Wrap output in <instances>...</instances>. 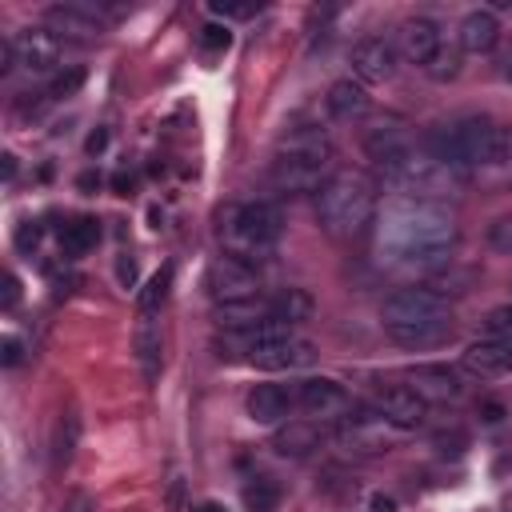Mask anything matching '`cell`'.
Instances as JSON below:
<instances>
[{
  "instance_id": "cell-46",
  "label": "cell",
  "mask_w": 512,
  "mask_h": 512,
  "mask_svg": "<svg viewBox=\"0 0 512 512\" xmlns=\"http://www.w3.org/2000/svg\"><path fill=\"white\" fill-rule=\"evenodd\" d=\"M92 184H100V176H92V172H84V176H80V188H92Z\"/></svg>"
},
{
  "instance_id": "cell-35",
  "label": "cell",
  "mask_w": 512,
  "mask_h": 512,
  "mask_svg": "<svg viewBox=\"0 0 512 512\" xmlns=\"http://www.w3.org/2000/svg\"><path fill=\"white\" fill-rule=\"evenodd\" d=\"M40 236H44V228H40L36 220H20L12 240H16V248H20V252H32V248L40 244Z\"/></svg>"
},
{
  "instance_id": "cell-2",
  "label": "cell",
  "mask_w": 512,
  "mask_h": 512,
  "mask_svg": "<svg viewBox=\"0 0 512 512\" xmlns=\"http://www.w3.org/2000/svg\"><path fill=\"white\" fill-rule=\"evenodd\" d=\"M380 320H384L388 340L400 348H432L452 336V304L444 300V292L424 288V284L396 288L384 300Z\"/></svg>"
},
{
  "instance_id": "cell-12",
  "label": "cell",
  "mask_w": 512,
  "mask_h": 512,
  "mask_svg": "<svg viewBox=\"0 0 512 512\" xmlns=\"http://www.w3.org/2000/svg\"><path fill=\"white\" fill-rule=\"evenodd\" d=\"M12 40H16V68L36 72V76H44V72L56 76L60 72V40L48 28H24Z\"/></svg>"
},
{
  "instance_id": "cell-28",
  "label": "cell",
  "mask_w": 512,
  "mask_h": 512,
  "mask_svg": "<svg viewBox=\"0 0 512 512\" xmlns=\"http://www.w3.org/2000/svg\"><path fill=\"white\" fill-rule=\"evenodd\" d=\"M168 284H172V268H160V272L140 288V300H136L140 316H156V308H160L164 296H168Z\"/></svg>"
},
{
  "instance_id": "cell-8",
  "label": "cell",
  "mask_w": 512,
  "mask_h": 512,
  "mask_svg": "<svg viewBox=\"0 0 512 512\" xmlns=\"http://www.w3.org/2000/svg\"><path fill=\"white\" fill-rule=\"evenodd\" d=\"M44 28L68 44H92L104 36V16L88 0H68V4H52L44 12Z\"/></svg>"
},
{
  "instance_id": "cell-36",
  "label": "cell",
  "mask_w": 512,
  "mask_h": 512,
  "mask_svg": "<svg viewBox=\"0 0 512 512\" xmlns=\"http://www.w3.org/2000/svg\"><path fill=\"white\" fill-rule=\"evenodd\" d=\"M432 444H436L440 452H452V456H460L468 440H464V432H460V428H452V432H436V436H432Z\"/></svg>"
},
{
  "instance_id": "cell-11",
  "label": "cell",
  "mask_w": 512,
  "mask_h": 512,
  "mask_svg": "<svg viewBox=\"0 0 512 512\" xmlns=\"http://www.w3.org/2000/svg\"><path fill=\"white\" fill-rule=\"evenodd\" d=\"M376 412L392 424V428H416L428 416V400L412 388V384H384L376 392Z\"/></svg>"
},
{
  "instance_id": "cell-37",
  "label": "cell",
  "mask_w": 512,
  "mask_h": 512,
  "mask_svg": "<svg viewBox=\"0 0 512 512\" xmlns=\"http://www.w3.org/2000/svg\"><path fill=\"white\" fill-rule=\"evenodd\" d=\"M20 304V280H16V272H4V292H0V308L4 312H12Z\"/></svg>"
},
{
  "instance_id": "cell-6",
  "label": "cell",
  "mask_w": 512,
  "mask_h": 512,
  "mask_svg": "<svg viewBox=\"0 0 512 512\" xmlns=\"http://www.w3.org/2000/svg\"><path fill=\"white\" fill-rule=\"evenodd\" d=\"M332 136L320 124H292L280 132L276 140V156L280 164H300V168H316V172H332Z\"/></svg>"
},
{
  "instance_id": "cell-29",
  "label": "cell",
  "mask_w": 512,
  "mask_h": 512,
  "mask_svg": "<svg viewBox=\"0 0 512 512\" xmlns=\"http://www.w3.org/2000/svg\"><path fill=\"white\" fill-rule=\"evenodd\" d=\"M76 436H80V420L68 412L64 420H60V428H56V464H68L72 460V448H76Z\"/></svg>"
},
{
  "instance_id": "cell-39",
  "label": "cell",
  "mask_w": 512,
  "mask_h": 512,
  "mask_svg": "<svg viewBox=\"0 0 512 512\" xmlns=\"http://www.w3.org/2000/svg\"><path fill=\"white\" fill-rule=\"evenodd\" d=\"M116 280H120L124 288L136 284V260H132V256H120V260H116Z\"/></svg>"
},
{
  "instance_id": "cell-23",
  "label": "cell",
  "mask_w": 512,
  "mask_h": 512,
  "mask_svg": "<svg viewBox=\"0 0 512 512\" xmlns=\"http://www.w3.org/2000/svg\"><path fill=\"white\" fill-rule=\"evenodd\" d=\"M96 240H100V224L92 216H76V220L60 224V252L64 256H84L96 248Z\"/></svg>"
},
{
  "instance_id": "cell-9",
  "label": "cell",
  "mask_w": 512,
  "mask_h": 512,
  "mask_svg": "<svg viewBox=\"0 0 512 512\" xmlns=\"http://www.w3.org/2000/svg\"><path fill=\"white\" fill-rule=\"evenodd\" d=\"M396 60H400V52H396L392 40H384V36H364V40L352 48V56H348L352 80H360L364 88H368V84H388V80L396 76Z\"/></svg>"
},
{
  "instance_id": "cell-13",
  "label": "cell",
  "mask_w": 512,
  "mask_h": 512,
  "mask_svg": "<svg viewBox=\"0 0 512 512\" xmlns=\"http://www.w3.org/2000/svg\"><path fill=\"white\" fill-rule=\"evenodd\" d=\"M296 404L308 412V416H316V420H336V416H344L348 412V392H344V384H336V380H328V376H308V380H300V388H296Z\"/></svg>"
},
{
  "instance_id": "cell-27",
  "label": "cell",
  "mask_w": 512,
  "mask_h": 512,
  "mask_svg": "<svg viewBox=\"0 0 512 512\" xmlns=\"http://www.w3.org/2000/svg\"><path fill=\"white\" fill-rule=\"evenodd\" d=\"M456 72H460V44H440V52L424 64V76L436 80V84L456 80Z\"/></svg>"
},
{
  "instance_id": "cell-22",
  "label": "cell",
  "mask_w": 512,
  "mask_h": 512,
  "mask_svg": "<svg viewBox=\"0 0 512 512\" xmlns=\"http://www.w3.org/2000/svg\"><path fill=\"white\" fill-rule=\"evenodd\" d=\"M272 448H276L280 456H308L312 448H320V432H316V424H308V420H288V424L276 428Z\"/></svg>"
},
{
  "instance_id": "cell-41",
  "label": "cell",
  "mask_w": 512,
  "mask_h": 512,
  "mask_svg": "<svg viewBox=\"0 0 512 512\" xmlns=\"http://www.w3.org/2000/svg\"><path fill=\"white\" fill-rule=\"evenodd\" d=\"M480 412H484V420H488V424H500V420H504V408H500L496 400H488V404H480Z\"/></svg>"
},
{
  "instance_id": "cell-14",
  "label": "cell",
  "mask_w": 512,
  "mask_h": 512,
  "mask_svg": "<svg viewBox=\"0 0 512 512\" xmlns=\"http://www.w3.org/2000/svg\"><path fill=\"white\" fill-rule=\"evenodd\" d=\"M312 360H316V348L304 336H288V340L264 344V348H256L248 356V364L264 368V372H296V368H308Z\"/></svg>"
},
{
  "instance_id": "cell-47",
  "label": "cell",
  "mask_w": 512,
  "mask_h": 512,
  "mask_svg": "<svg viewBox=\"0 0 512 512\" xmlns=\"http://www.w3.org/2000/svg\"><path fill=\"white\" fill-rule=\"evenodd\" d=\"M200 512H228V508H220V504H200Z\"/></svg>"
},
{
  "instance_id": "cell-24",
  "label": "cell",
  "mask_w": 512,
  "mask_h": 512,
  "mask_svg": "<svg viewBox=\"0 0 512 512\" xmlns=\"http://www.w3.org/2000/svg\"><path fill=\"white\" fill-rule=\"evenodd\" d=\"M136 356H140L144 376L156 380V372H160V324H156V316H140V324H136Z\"/></svg>"
},
{
  "instance_id": "cell-17",
  "label": "cell",
  "mask_w": 512,
  "mask_h": 512,
  "mask_svg": "<svg viewBox=\"0 0 512 512\" xmlns=\"http://www.w3.org/2000/svg\"><path fill=\"white\" fill-rule=\"evenodd\" d=\"M324 108H328L332 120H340V124H356V120H364V116L372 112V96H368V88H364L360 80L340 76V80L328 88Z\"/></svg>"
},
{
  "instance_id": "cell-20",
  "label": "cell",
  "mask_w": 512,
  "mask_h": 512,
  "mask_svg": "<svg viewBox=\"0 0 512 512\" xmlns=\"http://www.w3.org/2000/svg\"><path fill=\"white\" fill-rule=\"evenodd\" d=\"M212 316H216V324L224 332H244V328H256V324L272 320V296H248V300L216 304Z\"/></svg>"
},
{
  "instance_id": "cell-19",
  "label": "cell",
  "mask_w": 512,
  "mask_h": 512,
  "mask_svg": "<svg viewBox=\"0 0 512 512\" xmlns=\"http://www.w3.org/2000/svg\"><path fill=\"white\" fill-rule=\"evenodd\" d=\"M408 384L428 400V404H444L460 396V376L448 364H416L408 372Z\"/></svg>"
},
{
  "instance_id": "cell-33",
  "label": "cell",
  "mask_w": 512,
  "mask_h": 512,
  "mask_svg": "<svg viewBox=\"0 0 512 512\" xmlns=\"http://www.w3.org/2000/svg\"><path fill=\"white\" fill-rule=\"evenodd\" d=\"M488 244L496 252H512V216H496L488 224Z\"/></svg>"
},
{
  "instance_id": "cell-32",
  "label": "cell",
  "mask_w": 512,
  "mask_h": 512,
  "mask_svg": "<svg viewBox=\"0 0 512 512\" xmlns=\"http://www.w3.org/2000/svg\"><path fill=\"white\" fill-rule=\"evenodd\" d=\"M484 336H492V340H512V304L488 312V320H484Z\"/></svg>"
},
{
  "instance_id": "cell-1",
  "label": "cell",
  "mask_w": 512,
  "mask_h": 512,
  "mask_svg": "<svg viewBox=\"0 0 512 512\" xmlns=\"http://www.w3.org/2000/svg\"><path fill=\"white\" fill-rule=\"evenodd\" d=\"M456 216L440 200L392 196L372 224V252L392 272H432L456 248Z\"/></svg>"
},
{
  "instance_id": "cell-10",
  "label": "cell",
  "mask_w": 512,
  "mask_h": 512,
  "mask_svg": "<svg viewBox=\"0 0 512 512\" xmlns=\"http://www.w3.org/2000/svg\"><path fill=\"white\" fill-rule=\"evenodd\" d=\"M412 148H416V140H412V132H408V124H404L400 116H380V120H372V124L364 128V156H368L376 168H384V164L408 156Z\"/></svg>"
},
{
  "instance_id": "cell-21",
  "label": "cell",
  "mask_w": 512,
  "mask_h": 512,
  "mask_svg": "<svg viewBox=\"0 0 512 512\" xmlns=\"http://www.w3.org/2000/svg\"><path fill=\"white\" fill-rule=\"evenodd\" d=\"M496 40H500V20H496L492 8H472V12L460 20L456 44H460L464 52H476V56H480V52H492Z\"/></svg>"
},
{
  "instance_id": "cell-48",
  "label": "cell",
  "mask_w": 512,
  "mask_h": 512,
  "mask_svg": "<svg viewBox=\"0 0 512 512\" xmlns=\"http://www.w3.org/2000/svg\"><path fill=\"white\" fill-rule=\"evenodd\" d=\"M508 80H512V68H508Z\"/></svg>"
},
{
  "instance_id": "cell-43",
  "label": "cell",
  "mask_w": 512,
  "mask_h": 512,
  "mask_svg": "<svg viewBox=\"0 0 512 512\" xmlns=\"http://www.w3.org/2000/svg\"><path fill=\"white\" fill-rule=\"evenodd\" d=\"M4 180H8V184L16 180V156H12V152H4Z\"/></svg>"
},
{
  "instance_id": "cell-34",
  "label": "cell",
  "mask_w": 512,
  "mask_h": 512,
  "mask_svg": "<svg viewBox=\"0 0 512 512\" xmlns=\"http://www.w3.org/2000/svg\"><path fill=\"white\" fill-rule=\"evenodd\" d=\"M208 12L220 16V20H252L260 12V4H220V0H212Z\"/></svg>"
},
{
  "instance_id": "cell-31",
  "label": "cell",
  "mask_w": 512,
  "mask_h": 512,
  "mask_svg": "<svg viewBox=\"0 0 512 512\" xmlns=\"http://www.w3.org/2000/svg\"><path fill=\"white\" fill-rule=\"evenodd\" d=\"M228 44H232L228 24H204L200 28V52L204 56H220V52H228Z\"/></svg>"
},
{
  "instance_id": "cell-26",
  "label": "cell",
  "mask_w": 512,
  "mask_h": 512,
  "mask_svg": "<svg viewBox=\"0 0 512 512\" xmlns=\"http://www.w3.org/2000/svg\"><path fill=\"white\" fill-rule=\"evenodd\" d=\"M240 500H244L248 512H276V508H280V484H276L272 476H252V480L244 484Z\"/></svg>"
},
{
  "instance_id": "cell-16",
  "label": "cell",
  "mask_w": 512,
  "mask_h": 512,
  "mask_svg": "<svg viewBox=\"0 0 512 512\" xmlns=\"http://www.w3.org/2000/svg\"><path fill=\"white\" fill-rule=\"evenodd\" d=\"M440 44H444V32H440V24L432 16H408L400 24V56L408 64H420L424 68L440 52Z\"/></svg>"
},
{
  "instance_id": "cell-3",
  "label": "cell",
  "mask_w": 512,
  "mask_h": 512,
  "mask_svg": "<svg viewBox=\"0 0 512 512\" xmlns=\"http://www.w3.org/2000/svg\"><path fill=\"white\" fill-rule=\"evenodd\" d=\"M500 140H504V128L492 120V116H480V112H464L448 124H432L424 132V152L436 156L440 164L456 168V172H472V168H496V156H500Z\"/></svg>"
},
{
  "instance_id": "cell-5",
  "label": "cell",
  "mask_w": 512,
  "mask_h": 512,
  "mask_svg": "<svg viewBox=\"0 0 512 512\" xmlns=\"http://www.w3.org/2000/svg\"><path fill=\"white\" fill-rule=\"evenodd\" d=\"M284 232V216L272 200H244V204H228L220 216V240L224 252L236 260H260L280 244Z\"/></svg>"
},
{
  "instance_id": "cell-45",
  "label": "cell",
  "mask_w": 512,
  "mask_h": 512,
  "mask_svg": "<svg viewBox=\"0 0 512 512\" xmlns=\"http://www.w3.org/2000/svg\"><path fill=\"white\" fill-rule=\"evenodd\" d=\"M88 508H92V500L80 492V496H72V508H68V512H88Z\"/></svg>"
},
{
  "instance_id": "cell-30",
  "label": "cell",
  "mask_w": 512,
  "mask_h": 512,
  "mask_svg": "<svg viewBox=\"0 0 512 512\" xmlns=\"http://www.w3.org/2000/svg\"><path fill=\"white\" fill-rule=\"evenodd\" d=\"M80 84H84V68H60V72L48 80L44 96H48V100H60V96H72Z\"/></svg>"
},
{
  "instance_id": "cell-42",
  "label": "cell",
  "mask_w": 512,
  "mask_h": 512,
  "mask_svg": "<svg viewBox=\"0 0 512 512\" xmlns=\"http://www.w3.org/2000/svg\"><path fill=\"white\" fill-rule=\"evenodd\" d=\"M368 508H372V512H396V500H392V496H384V492H376Z\"/></svg>"
},
{
  "instance_id": "cell-15",
  "label": "cell",
  "mask_w": 512,
  "mask_h": 512,
  "mask_svg": "<svg viewBox=\"0 0 512 512\" xmlns=\"http://www.w3.org/2000/svg\"><path fill=\"white\" fill-rule=\"evenodd\" d=\"M248 408V420L252 424H268V428H280L288 424L292 408H296V392H288L284 384H256L244 400Z\"/></svg>"
},
{
  "instance_id": "cell-38",
  "label": "cell",
  "mask_w": 512,
  "mask_h": 512,
  "mask_svg": "<svg viewBox=\"0 0 512 512\" xmlns=\"http://www.w3.org/2000/svg\"><path fill=\"white\" fill-rule=\"evenodd\" d=\"M4 352H0V360H4V368H16L20 360H24V344L16 340V336H4V344H0Z\"/></svg>"
},
{
  "instance_id": "cell-18",
  "label": "cell",
  "mask_w": 512,
  "mask_h": 512,
  "mask_svg": "<svg viewBox=\"0 0 512 512\" xmlns=\"http://www.w3.org/2000/svg\"><path fill=\"white\" fill-rule=\"evenodd\" d=\"M460 364H464L472 376H504V372H512V340H492V336H484V340H476V344L464 348Z\"/></svg>"
},
{
  "instance_id": "cell-40",
  "label": "cell",
  "mask_w": 512,
  "mask_h": 512,
  "mask_svg": "<svg viewBox=\"0 0 512 512\" xmlns=\"http://www.w3.org/2000/svg\"><path fill=\"white\" fill-rule=\"evenodd\" d=\"M84 148H88V156H96V152H104V148H108V128H96V132L88 136V144H84Z\"/></svg>"
},
{
  "instance_id": "cell-7",
  "label": "cell",
  "mask_w": 512,
  "mask_h": 512,
  "mask_svg": "<svg viewBox=\"0 0 512 512\" xmlns=\"http://www.w3.org/2000/svg\"><path fill=\"white\" fill-rule=\"evenodd\" d=\"M204 288L212 296V304H232V300H248V296H260V276H256V264L248 260H236V256H216L204 272Z\"/></svg>"
},
{
  "instance_id": "cell-4",
  "label": "cell",
  "mask_w": 512,
  "mask_h": 512,
  "mask_svg": "<svg viewBox=\"0 0 512 512\" xmlns=\"http://www.w3.org/2000/svg\"><path fill=\"white\" fill-rule=\"evenodd\" d=\"M376 180L356 168H336L316 192V220L336 240H356L376 224Z\"/></svg>"
},
{
  "instance_id": "cell-44",
  "label": "cell",
  "mask_w": 512,
  "mask_h": 512,
  "mask_svg": "<svg viewBox=\"0 0 512 512\" xmlns=\"http://www.w3.org/2000/svg\"><path fill=\"white\" fill-rule=\"evenodd\" d=\"M112 188H116L120 196H128V188H132V176H124V172H120V176L112 180Z\"/></svg>"
},
{
  "instance_id": "cell-25",
  "label": "cell",
  "mask_w": 512,
  "mask_h": 512,
  "mask_svg": "<svg viewBox=\"0 0 512 512\" xmlns=\"http://www.w3.org/2000/svg\"><path fill=\"white\" fill-rule=\"evenodd\" d=\"M312 296L304 292V288H284V292H276L272 296V320H288V324H300V320H308L312 316Z\"/></svg>"
}]
</instances>
